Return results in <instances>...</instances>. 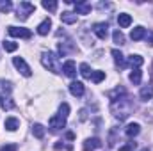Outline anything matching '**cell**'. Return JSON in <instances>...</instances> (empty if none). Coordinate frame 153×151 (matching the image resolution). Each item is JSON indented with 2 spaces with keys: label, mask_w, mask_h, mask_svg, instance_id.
Here are the masks:
<instances>
[{
  "label": "cell",
  "mask_w": 153,
  "mask_h": 151,
  "mask_svg": "<svg viewBox=\"0 0 153 151\" xmlns=\"http://www.w3.org/2000/svg\"><path fill=\"white\" fill-rule=\"evenodd\" d=\"M132 110H134V105H132L128 96H123V98H119V100H116V101L111 103V112L119 121H125L132 114Z\"/></svg>",
  "instance_id": "cell-1"
},
{
  "label": "cell",
  "mask_w": 153,
  "mask_h": 151,
  "mask_svg": "<svg viewBox=\"0 0 153 151\" xmlns=\"http://www.w3.org/2000/svg\"><path fill=\"white\" fill-rule=\"evenodd\" d=\"M41 64H43V68H46L48 71H52L55 75L62 71V68L59 64V57L53 52H43L41 53Z\"/></svg>",
  "instance_id": "cell-2"
},
{
  "label": "cell",
  "mask_w": 153,
  "mask_h": 151,
  "mask_svg": "<svg viewBox=\"0 0 153 151\" xmlns=\"http://www.w3.org/2000/svg\"><path fill=\"white\" fill-rule=\"evenodd\" d=\"M34 11H36V5L34 4H30V2H20V5L16 9V18L22 20V21H25Z\"/></svg>",
  "instance_id": "cell-3"
},
{
  "label": "cell",
  "mask_w": 153,
  "mask_h": 151,
  "mask_svg": "<svg viewBox=\"0 0 153 151\" xmlns=\"http://www.w3.org/2000/svg\"><path fill=\"white\" fill-rule=\"evenodd\" d=\"M7 32H9V36H13V38H22V39H30L32 38V32L29 30V29H25V27H7Z\"/></svg>",
  "instance_id": "cell-4"
},
{
  "label": "cell",
  "mask_w": 153,
  "mask_h": 151,
  "mask_svg": "<svg viewBox=\"0 0 153 151\" xmlns=\"http://www.w3.org/2000/svg\"><path fill=\"white\" fill-rule=\"evenodd\" d=\"M13 64H14V68H16L23 76H32V70H30V66H29L22 57H13Z\"/></svg>",
  "instance_id": "cell-5"
},
{
  "label": "cell",
  "mask_w": 153,
  "mask_h": 151,
  "mask_svg": "<svg viewBox=\"0 0 153 151\" xmlns=\"http://www.w3.org/2000/svg\"><path fill=\"white\" fill-rule=\"evenodd\" d=\"M93 32H94V36L98 39H105L107 34H109V23H105V21L94 23V25H93Z\"/></svg>",
  "instance_id": "cell-6"
},
{
  "label": "cell",
  "mask_w": 153,
  "mask_h": 151,
  "mask_svg": "<svg viewBox=\"0 0 153 151\" xmlns=\"http://www.w3.org/2000/svg\"><path fill=\"white\" fill-rule=\"evenodd\" d=\"M66 119H68V117H64V115H61V114L57 112V115L50 117L48 124H50V128H52V130H61V128H64V126H66Z\"/></svg>",
  "instance_id": "cell-7"
},
{
  "label": "cell",
  "mask_w": 153,
  "mask_h": 151,
  "mask_svg": "<svg viewBox=\"0 0 153 151\" xmlns=\"http://www.w3.org/2000/svg\"><path fill=\"white\" fill-rule=\"evenodd\" d=\"M102 144L103 142L98 137H91V139H85L84 141L82 148H84V151H94V150H98V148H102Z\"/></svg>",
  "instance_id": "cell-8"
},
{
  "label": "cell",
  "mask_w": 153,
  "mask_h": 151,
  "mask_svg": "<svg viewBox=\"0 0 153 151\" xmlns=\"http://www.w3.org/2000/svg\"><path fill=\"white\" fill-rule=\"evenodd\" d=\"M76 50V46L73 44V41L71 39H68V41H64V43H59V55H68V53H73Z\"/></svg>",
  "instance_id": "cell-9"
},
{
  "label": "cell",
  "mask_w": 153,
  "mask_h": 151,
  "mask_svg": "<svg viewBox=\"0 0 153 151\" xmlns=\"http://www.w3.org/2000/svg\"><path fill=\"white\" fill-rule=\"evenodd\" d=\"M143 62H144V59H143L141 55H137V53H132V55L126 59V64L132 66V70H139V68L143 66Z\"/></svg>",
  "instance_id": "cell-10"
},
{
  "label": "cell",
  "mask_w": 153,
  "mask_h": 151,
  "mask_svg": "<svg viewBox=\"0 0 153 151\" xmlns=\"http://www.w3.org/2000/svg\"><path fill=\"white\" fill-rule=\"evenodd\" d=\"M70 93H71L73 96H76V98H80V96H84L85 87H84L82 82H71V84H70Z\"/></svg>",
  "instance_id": "cell-11"
},
{
  "label": "cell",
  "mask_w": 153,
  "mask_h": 151,
  "mask_svg": "<svg viewBox=\"0 0 153 151\" xmlns=\"http://www.w3.org/2000/svg\"><path fill=\"white\" fill-rule=\"evenodd\" d=\"M75 4V14H89L91 13V4L80 0V2H73Z\"/></svg>",
  "instance_id": "cell-12"
},
{
  "label": "cell",
  "mask_w": 153,
  "mask_h": 151,
  "mask_svg": "<svg viewBox=\"0 0 153 151\" xmlns=\"http://www.w3.org/2000/svg\"><path fill=\"white\" fill-rule=\"evenodd\" d=\"M62 71H64V75L70 76V78H73L76 75V66L73 61H66L64 64H62Z\"/></svg>",
  "instance_id": "cell-13"
},
{
  "label": "cell",
  "mask_w": 153,
  "mask_h": 151,
  "mask_svg": "<svg viewBox=\"0 0 153 151\" xmlns=\"http://www.w3.org/2000/svg\"><path fill=\"white\" fill-rule=\"evenodd\" d=\"M50 29H52V20H50V18H45V20L38 25V34L39 36H46V34L50 32Z\"/></svg>",
  "instance_id": "cell-14"
},
{
  "label": "cell",
  "mask_w": 153,
  "mask_h": 151,
  "mask_svg": "<svg viewBox=\"0 0 153 151\" xmlns=\"http://www.w3.org/2000/svg\"><path fill=\"white\" fill-rule=\"evenodd\" d=\"M5 130H9V132H16L18 128H20V119L18 117H5Z\"/></svg>",
  "instance_id": "cell-15"
},
{
  "label": "cell",
  "mask_w": 153,
  "mask_h": 151,
  "mask_svg": "<svg viewBox=\"0 0 153 151\" xmlns=\"http://www.w3.org/2000/svg\"><path fill=\"white\" fill-rule=\"evenodd\" d=\"M139 132H141V126H139V123H130V124H126V128H125V135L126 137H135V135H139Z\"/></svg>",
  "instance_id": "cell-16"
},
{
  "label": "cell",
  "mask_w": 153,
  "mask_h": 151,
  "mask_svg": "<svg viewBox=\"0 0 153 151\" xmlns=\"http://www.w3.org/2000/svg\"><path fill=\"white\" fill-rule=\"evenodd\" d=\"M144 36H146V29L141 27V25H137V27L132 29V32H130L132 41H141V39H144Z\"/></svg>",
  "instance_id": "cell-17"
},
{
  "label": "cell",
  "mask_w": 153,
  "mask_h": 151,
  "mask_svg": "<svg viewBox=\"0 0 153 151\" xmlns=\"http://www.w3.org/2000/svg\"><path fill=\"white\" fill-rule=\"evenodd\" d=\"M139 98H141L143 101L152 100L153 98V85H144V87H141V91H139Z\"/></svg>",
  "instance_id": "cell-18"
},
{
  "label": "cell",
  "mask_w": 153,
  "mask_h": 151,
  "mask_svg": "<svg viewBox=\"0 0 153 151\" xmlns=\"http://www.w3.org/2000/svg\"><path fill=\"white\" fill-rule=\"evenodd\" d=\"M111 53H112V57H114L116 66H119V68H125V66H126V59H125V55H123V53H121L117 48H114Z\"/></svg>",
  "instance_id": "cell-19"
},
{
  "label": "cell",
  "mask_w": 153,
  "mask_h": 151,
  "mask_svg": "<svg viewBox=\"0 0 153 151\" xmlns=\"http://www.w3.org/2000/svg\"><path fill=\"white\" fill-rule=\"evenodd\" d=\"M61 21L66 23V25H73V23H76V14L71 13V11H64L61 14Z\"/></svg>",
  "instance_id": "cell-20"
},
{
  "label": "cell",
  "mask_w": 153,
  "mask_h": 151,
  "mask_svg": "<svg viewBox=\"0 0 153 151\" xmlns=\"http://www.w3.org/2000/svg\"><path fill=\"white\" fill-rule=\"evenodd\" d=\"M117 23H119V27H121V29H126V27H130V25H132V16H130V14H126V13H121V14L117 16Z\"/></svg>",
  "instance_id": "cell-21"
},
{
  "label": "cell",
  "mask_w": 153,
  "mask_h": 151,
  "mask_svg": "<svg viewBox=\"0 0 153 151\" xmlns=\"http://www.w3.org/2000/svg\"><path fill=\"white\" fill-rule=\"evenodd\" d=\"M123 96H126V91H125V87H116L114 91H111L109 93V98H111V101H116V100H119V98H123Z\"/></svg>",
  "instance_id": "cell-22"
},
{
  "label": "cell",
  "mask_w": 153,
  "mask_h": 151,
  "mask_svg": "<svg viewBox=\"0 0 153 151\" xmlns=\"http://www.w3.org/2000/svg\"><path fill=\"white\" fill-rule=\"evenodd\" d=\"M128 78H130V82H132L134 85H139L141 80H143V71H141V70H132V73L128 75Z\"/></svg>",
  "instance_id": "cell-23"
},
{
  "label": "cell",
  "mask_w": 153,
  "mask_h": 151,
  "mask_svg": "<svg viewBox=\"0 0 153 151\" xmlns=\"http://www.w3.org/2000/svg\"><path fill=\"white\" fill-rule=\"evenodd\" d=\"M32 133H34V137L43 139V137H45V126L39 124V123H34V124H32Z\"/></svg>",
  "instance_id": "cell-24"
},
{
  "label": "cell",
  "mask_w": 153,
  "mask_h": 151,
  "mask_svg": "<svg viewBox=\"0 0 153 151\" xmlns=\"http://www.w3.org/2000/svg\"><path fill=\"white\" fill-rule=\"evenodd\" d=\"M78 70H80V75L84 76V78H91V75H93V71H91L89 64H85V62H82Z\"/></svg>",
  "instance_id": "cell-25"
},
{
  "label": "cell",
  "mask_w": 153,
  "mask_h": 151,
  "mask_svg": "<svg viewBox=\"0 0 153 151\" xmlns=\"http://www.w3.org/2000/svg\"><path fill=\"white\" fill-rule=\"evenodd\" d=\"M0 105H2V109H4V110H11V109H14V101H13L9 96H7V98H2Z\"/></svg>",
  "instance_id": "cell-26"
},
{
  "label": "cell",
  "mask_w": 153,
  "mask_h": 151,
  "mask_svg": "<svg viewBox=\"0 0 153 151\" xmlns=\"http://www.w3.org/2000/svg\"><path fill=\"white\" fill-rule=\"evenodd\" d=\"M41 5H43L46 11H50V13H55V11H57V2H52V0L48 2V0H43V4H41Z\"/></svg>",
  "instance_id": "cell-27"
},
{
  "label": "cell",
  "mask_w": 153,
  "mask_h": 151,
  "mask_svg": "<svg viewBox=\"0 0 153 151\" xmlns=\"http://www.w3.org/2000/svg\"><path fill=\"white\" fill-rule=\"evenodd\" d=\"M112 39H114L116 44H125V36H123V32L121 30H114V34H112Z\"/></svg>",
  "instance_id": "cell-28"
},
{
  "label": "cell",
  "mask_w": 153,
  "mask_h": 151,
  "mask_svg": "<svg viewBox=\"0 0 153 151\" xmlns=\"http://www.w3.org/2000/svg\"><path fill=\"white\" fill-rule=\"evenodd\" d=\"M2 46H4L5 52H16V48H18V44H16L14 41H4Z\"/></svg>",
  "instance_id": "cell-29"
},
{
  "label": "cell",
  "mask_w": 153,
  "mask_h": 151,
  "mask_svg": "<svg viewBox=\"0 0 153 151\" xmlns=\"http://www.w3.org/2000/svg\"><path fill=\"white\" fill-rule=\"evenodd\" d=\"M13 9L11 0H0V13H9Z\"/></svg>",
  "instance_id": "cell-30"
},
{
  "label": "cell",
  "mask_w": 153,
  "mask_h": 151,
  "mask_svg": "<svg viewBox=\"0 0 153 151\" xmlns=\"http://www.w3.org/2000/svg\"><path fill=\"white\" fill-rule=\"evenodd\" d=\"M103 78H105V71H93V75H91V80L94 84H100Z\"/></svg>",
  "instance_id": "cell-31"
},
{
  "label": "cell",
  "mask_w": 153,
  "mask_h": 151,
  "mask_svg": "<svg viewBox=\"0 0 153 151\" xmlns=\"http://www.w3.org/2000/svg\"><path fill=\"white\" fill-rule=\"evenodd\" d=\"M0 85H2V89H4V91H5V93H7V94H9V93H11V91H13V87H11V85H13V84H11V82H9V80H0Z\"/></svg>",
  "instance_id": "cell-32"
},
{
  "label": "cell",
  "mask_w": 153,
  "mask_h": 151,
  "mask_svg": "<svg viewBox=\"0 0 153 151\" xmlns=\"http://www.w3.org/2000/svg\"><path fill=\"white\" fill-rule=\"evenodd\" d=\"M134 148H135V142H128V144L121 146V148H119V151H134Z\"/></svg>",
  "instance_id": "cell-33"
},
{
  "label": "cell",
  "mask_w": 153,
  "mask_h": 151,
  "mask_svg": "<svg viewBox=\"0 0 153 151\" xmlns=\"http://www.w3.org/2000/svg\"><path fill=\"white\" fill-rule=\"evenodd\" d=\"M16 150H18L16 144H7V146H2L0 148V151H16Z\"/></svg>",
  "instance_id": "cell-34"
},
{
  "label": "cell",
  "mask_w": 153,
  "mask_h": 151,
  "mask_svg": "<svg viewBox=\"0 0 153 151\" xmlns=\"http://www.w3.org/2000/svg\"><path fill=\"white\" fill-rule=\"evenodd\" d=\"M144 39L148 41V44H150V46H153V30H148V32H146V36H144Z\"/></svg>",
  "instance_id": "cell-35"
},
{
  "label": "cell",
  "mask_w": 153,
  "mask_h": 151,
  "mask_svg": "<svg viewBox=\"0 0 153 151\" xmlns=\"http://www.w3.org/2000/svg\"><path fill=\"white\" fill-rule=\"evenodd\" d=\"M105 7H111V4H103V2L98 4V9H105Z\"/></svg>",
  "instance_id": "cell-36"
},
{
  "label": "cell",
  "mask_w": 153,
  "mask_h": 151,
  "mask_svg": "<svg viewBox=\"0 0 153 151\" xmlns=\"http://www.w3.org/2000/svg\"><path fill=\"white\" fill-rule=\"evenodd\" d=\"M66 137H68L70 141H73V139H75V133H73V132H68V133H66Z\"/></svg>",
  "instance_id": "cell-37"
},
{
  "label": "cell",
  "mask_w": 153,
  "mask_h": 151,
  "mask_svg": "<svg viewBox=\"0 0 153 151\" xmlns=\"http://www.w3.org/2000/svg\"><path fill=\"white\" fill-rule=\"evenodd\" d=\"M141 151H150V150H148V148H144V150H141Z\"/></svg>",
  "instance_id": "cell-38"
},
{
  "label": "cell",
  "mask_w": 153,
  "mask_h": 151,
  "mask_svg": "<svg viewBox=\"0 0 153 151\" xmlns=\"http://www.w3.org/2000/svg\"><path fill=\"white\" fill-rule=\"evenodd\" d=\"M0 101H2V96H0Z\"/></svg>",
  "instance_id": "cell-39"
}]
</instances>
